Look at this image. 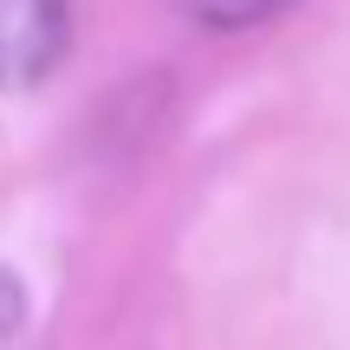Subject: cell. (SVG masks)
I'll use <instances>...</instances> for the list:
<instances>
[{
  "mask_svg": "<svg viewBox=\"0 0 350 350\" xmlns=\"http://www.w3.org/2000/svg\"><path fill=\"white\" fill-rule=\"evenodd\" d=\"M299 0H182V13L201 26V33H253V26L292 13Z\"/></svg>",
  "mask_w": 350,
  "mask_h": 350,
  "instance_id": "2",
  "label": "cell"
},
{
  "mask_svg": "<svg viewBox=\"0 0 350 350\" xmlns=\"http://www.w3.org/2000/svg\"><path fill=\"white\" fill-rule=\"evenodd\" d=\"M20 331H26V286L0 266V344L20 338Z\"/></svg>",
  "mask_w": 350,
  "mask_h": 350,
  "instance_id": "3",
  "label": "cell"
},
{
  "mask_svg": "<svg viewBox=\"0 0 350 350\" xmlns=\"http://www.w3.org/2000/svg\"><path fill=\"white\" fill-rule=\"evenodd\" d=\"M72 52V0H0V91H39Z\"/></svg>",
  "mask_w": 350,
  "mask_h": 350,
  "instance_id": "1",
  "label": "cell"
}]
</instances>
